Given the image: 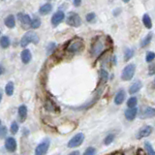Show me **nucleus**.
<instances>
[{
    "mask_svg": "<svg viewBox=\"0 0 155 155\" xmlns=\"http://www.w3.org/2000/svg\"><path fill=\"white\" fill-rule=\"evenodd\" d=\"M137 114H138V108L137 107H134V108H128L126 110L124 113V115H125V118L127 120L132 121L136 118Z\"/></svg>",
    "mask_w": 155,
    "mask_h": 155,
    "instance_id": "nucleus-12",
    "label": "nucleus"
},
{
    "mask_svg": "<svg viewBox=\"0 0 155 155\" xmlns=\"http://www.w3.org/2000/svg\"><path fill=\"white\" fill-rule=\"evenodd\" d=\"M154 82H155V81H154Z\"/></svg>",
    "mask_w": 155,
    "mask_h": 155,
    "instance_id": "nucleus-45",
    "label": "nucleus"
},
{
    "mask_svg": "<svg viewBox=\"0 0 155 155\" xmlns=\"http://www.w3.org/2000/svg\"><path fill=\"white\" fill-rule=\"evenodd\" d=\"M152 131H153V128L150 125H144L143 127H142L138 131L137 135H136V138H137L138 140L147 138L148 136L151 135Z\"/></svg>",
    "mask_w": 155,
    "mask_h": 155,
    "instance_id": "nucleus-8",
    "label": "nucleus"
},
{
    "mask_svg": "<svg viewBox=\"0 0 155 155\" xmlns=\"http://www.w3.org/2000/svg\"><path fill=\"white\" fill-rule=\"evenodd\" d=\"M84 134L82 133L77 134L69 140V143H68V147L74 148V147H80V145L84 143Z\"/></svg>",
    "mask_w": 155,
    "mask_h": 155,
    "instance_id": "nucleus-6",
    "label": "nucleus"
},
{
    "mask_svg": "<svg viewBox=\"0 0 155 155\" xmlns=\"http://www.w3.org/2000/svg\"><path fill=\"white\" fill-rule=\"evenodd\" d=\"M4 23L8 28H14L16 26V19H15V17L13 15H9V16L5 18Z\"/></svg>",
    "mask_w": 155,
    "mask_h": 155,
    "instance_id": "nucleus-19",
    "label": "nucleus"
},
{
    "mask_svg": "<svg viewBox=\"0 0 155 155\" xmlns=\"http://www.w3.org/2000/svg\"><path fill=\"white\" fill-rule=\"evenodd\" d=\"M135 54V51L133 48H126L124 50V60L125 61H129L131 58H132Z\"/></svg>",
    "mask_w": 155,
    "mask_h": 155,
    "instance_id": "nucleus-22",
    "label": "nucleus"
},
{
    "mask_svg": "<svg viewBox=\"0 0 155 155\" xmlns=\"http://www.w3.org/2000/svg\"><path fill=\"white\" fill-rule=\"evenodd\" d=\"M18 116H19V119L22 122L26 119V116H27V108L25 105H21L18 107Z\"/></svg>",
    "mask_w": 155,
    "mask_h": 155,
    "instance_id": "nucleus-18",
    "label": "nucleus"
},
{
    "mask_svg": "<svg viewBox=\"0 0 155 155\" xmlns=\"http://www.w3.org/2000/svg\"><path fill=\"white\" fill-rule=\"evenodd\" d=\"M142 21H143V25H144L145 28H147V29L152 28V21H151V18L149 17L148 14H144L143 15Z\"/></svg>",
    "mask_w": 155,
    "mask_h": 155,
    "instance_id": "nucleus-20",
    "label": "nucleus"
},
{
    "mask_svg": "<svg viewBox=\"0 0 155 155\" xmlns=\"http://www.w3.org/2000/svg\"><path fill=\"white\" fill-rule=\"evenodd\" d=\"M120 11H121L120 9H116V10H114V16H117V15L119 14L118 12H120Z\"/></svg>",
    "mask_w": 155,
    "mask_h": 155,
    "instance_id": "nucleus-38",
    "label": "nucleus"
},
{
    "mask_svg": "<svg viewBox=\"0 0 155 155\" xmlns=\"http://www.w3.org/2000/svg\"><path fill=\"white\" fill-rule=\"evenodd\" d=\"M107 39L108 37H96L95 40L93 41L91 45L90 48V52L93 56H100L102 53L105 51L107 48V45H108V42H107Z\"/></svg>",
    "mask_w": 155,
    "mask_h": 155,
    "instance_id": "nucleus-1",
    "label": "nucleus"
},
{
    "mask_svg": "<svg viewBox=\"0 0 155 155\" xmlns=\"http://www.w3.org/2000/svg\"><path fill=\"white\" fill-rule=\"evenodd\" d=\"M86 21H88V22H92V21H95V18H96V15L95 13H89V14H87L86 15Z\"/></svg>",
    "mask_w": 155,
    "mask_h": 155,
    "instance_id": "nucleus-32",
    "label": "nucleus"
},
{
    "mask_svg": "<svg viewBox=\"0 0 155 155\" xmlns=\"http://www.w3.org/2000/svg\"><path fill=\"white\" fill-rule=\"evenodd\" d=\"M65 18V14L64 12L62 11H57L56 13H54L52 15L51 17V24L54 27H56L57 25H59V24L64 21Z\"/></svg>",
    "mask_w": 155,
    "mask_h": 155,
    "instance_id": "nucleus-9",
    "label": "nucleus"
},
{
    "mask_svg": "<svg viewBox=\"0 0 155 155\" xmlns=\"http://www.w3.org/2000/svg\"><path fill=\"white\" fill-rule=\"evenodd\" d=\"M66 23L72 27H79L81 24V18L77 13L70 12L66 18Z\"/></svg>",
    "mask_w": 155,
    "mask_h": 155,
    "instance_id": "nucleus-5",
    "label": "nucleus"
},
{
    "mask_svg": "<svg viewBox=\"0 0 155 155\" xmlns=\"http://www.w3.org/2000/svg\"><path fill=\"white\" fill-rule=\"evenodd\" d=\"M140 118H152L155 116V108L152 107H147L140 113Z\"/></svg>",
    "mask_w": 155,
    "mask_h": 155,
    "instance_id": "nucleus-11",
    "label": "nucleus"
},
{
    "mask_svg": "<svg viewBox=\"0 0 155 155\" xmlns=\"http://www.w3.org/2000/svg\"><path fill=\"white\" fill-rule=\"evenodd\" d=\"M5 147L9 152H15L17 150V142L13 137H9L5 140Z\"/></svg>",
    "mask_w": 155,
    "mask_h": 155,
    "instance_id": "nucleus-10",
    "label": "nucleus"
},
{
    "mask_svg": "<svg viewBox=\"0 0 155 155\" xmlns=\"http://www.w3.org/2000/svg\"><path fill=\"white\" fill-rule=\"evenodd\" d=\"M114 135L110 134V135H108V136H107V137L105 138V140H104V144L109 145V144H110L111 143L114 142Z\"/></svg>",
    "mask_w": 155,
    "mask_h": 155,
    "instance_id": "nucleus-30",
    "label": "nucleus"
},
{
    "mask_svg": "<svg viewBox=\"0 0 155 155\" xmlns=\"http://www.w3.org/2000/svg\"><path fill=\"white\" fill-rule=\"evenodd\" d=\"M1 100H2V92L0 91V102H1Z\"/></svg>",
    "mask_w": 155,
    "mask_h": 155,
    "instance_id": "nucleus-41",
    "label": "nucleus"
},
{
    "mask_svg": "<svg viewBox=\"0 0 155 155\" xmlns=\"http://www.w3.org/2000/svg\"><path fill=\"white\" fill-rule=\"evenodd\" d=\"M69 155H80V152H79V151H73V152H71Z\"/></svg>",
    "mask_w": 155,
    "mask_h": 155,
    "instance_id": "nucleus-39",
    "label": "nucleus"
},
{
    "mask_svg": "<svg viewBox=\"0 0 155 155\" xmlns=\"http://www.w3.org/2000/svg\"><path fill=\"white\" fill-rule=\"evenodd\" d=\"M136 73V65L134 63H129L128 65L124 67L121 73V80L124 81H129L134 78Z\"/></svg>",
    "mask_w": 155,
    "mask_h": 155,
    "instance_id": "nucleus-4",
    "label": "nucleus"
},
{
    "mask_svg": "<svg viewBox=\"0 0 155 155\" xmlns=\"http://www.w3.org/2000/svg\"><path fill=\"white\" fill-rule=\"evenodd\" d=\"M155 59V52L154 51H148L145 55V61L147 63H151Z\"/></svg>",
    "mask_w": 155,
    "mask_h": 155,
    "instance_id": "nucleus-29",
    "label": "nucleus"
},
{
    "mask_svg": "<svg viewBox=\"0 0 155 155\" xmlns=\"http://www.w3.org/2000/svg\"><path fill=\"white\" fill-rule=\"evenodd\" d=\"M155 75V62H151V64L148 66V76Z\"/></svg>",
    "mask_w": 155,
    "mask_h": 155,
    "instance_id": "nucleus-34",
    "label": "nucleus"
},
{
    "mask_svg": "<svg viewBox=\"0 0 155 155\" xmlns=\"http://www.w3.org/2000/svg\"><path fill=\"white\" fill-rule=\"evenodd\" d=\"M18 19L19 21V22L24 24V25H30V22H31V18L30 17L28 16L26 14H23V13H18Z\"/></svg>",
    "mask_w": 155,
    "mask_h": 155,
    "instance_id": "nucleus-16",
    "label": "nucleus"
},
{
    "mask_svg": "<svg viewBox=\"0 0 155 155\" xmlns=\"http://www.w3.org/2000/svg\"><path fill=\"white\" fill-rule=\"evenodd\" d=\"M0 126H1V120H0Z\"/></svg>",
    "mask_w": 155,
    "mask_h": 155,
    "instance_id": "nucleus-43",
    "label": "nucleus"
},
{
    "mask_svg": "<svg viewBox=\"0 0 155 155\" xmlns=\"http://www.w3.org/2000/svg\"><path fill=\"white\" fill-rule=\"evenodd\" d=\"M55 48H56V45L54 43H50L48 44V46L47 48V51H48V53H51L53 51L55 50Z\"/></svg>",
    "mask_w": 155,
    "mask_h": 155,
    "instance_id": "nucleus-35",
    "label": "nucleus"
},
{
    "mask_svg": "<svg viewBox=\"0 0 155 155\" xmlns=\"http://www.w3.org/2000/svg\"><path fill=\"white\" fill-rule=\"evenodd\" d=\"M0 34H1V31H0Z\"/></svg>",
    "mask_w": 155,
    "mask_h": 155,
    "instance_id": "nucleus-44",
    "label": "nucleus"
},
{
    "mask_svg": "<svg viewBox=\"0 0 155 155\" xmlns=\"http://www.w3.org/2000/svg\"><path fill=\"white\" fill-rule=\"evenodd\" d=\"M18 131V124L16 122V121H14L11 124V132L12 134H17Z\"/></svg>",
    "mask_w": 155,
    "mask_h": 155,
    "instance_id": "nucleus-33",
    "label": "nucleus"
},
{
    "mask_svg": "<svg viewBox=\"0 0 155 155\" xmlns=\"http://www.w3.org/2000/svg\"><path fill=\"white\" fill-rule=\"evenodd\" d=\"M143 87V84L140 81H135L132 84H131V86L129 87V93L130 94H135L137 93V92H139L140 89H142Z\"/></svg>",
    "mask_w": 155,
    "mask_h": 155,
    "instance_id": "nucleus-14",
    "label": "nucleus"
},
{
    "mask_svg": "<svg viewBox=\"0 0 155 155\" xmlns=\"http://www.w3.org/2000/svg\"><path fill=\"white\" fill-rule=\"evenodd\" d=\"M84 43L80 38H75L72 40L66 48V51L70 53H78L84 51Z\"/></svg>",
    "mask_w": 155,
    "mask_h": 155,
    "instance_id": "nucleus-2",
    "label": "nucleus"
},
{
    "mask_svg": "<svg viewBox=\"0 0 155 155\" xmlns=\"http://www.w3.org/2000/svg\"><path fill=\"white\" fill-rule=\"evenodd\" d=\"M38 42H39V37L37 34L33 31H28L22 36L21 40V46L22 48H25L30 43H33L36 45V44H38Z\"/></svg>",
    "mask_w": 155,
    "mask_h": 155,
    "instance_id": "nucleus-3",
    "label": "nucleus"
},
{
    "mask_svg": "<svg viewBox=\"0 0 155 155\" xmlns=\"http://www.w3.org/2000/svg\"><path fill=\"white\" fill-rule=\"evenodd\" d=\"M125 98H126V93L124 89H120L118 90V92L116 93L115 97H114V104L115 105H121L125 101Z\"/></svg>",
    "mask_w": 155,
    "mask_h": 155,
    "instance_id": "nucleus-13",
    "label": "nucleus"
},
{
    "mask_svg": "<svg viewBox=\"0 0 155 155\" xmlns=\"http://www.w3.org/2000/svg\"><path fill=\"white\" fill-rule=\"evenodd\" d=\"M73 4H74L75 7H79L81 4V0H73Z\"/></svg>",
    "mask_w": 155,
    "mask_h": 155,
    "instance_id": "nucleus-37",
    "label": "nucleus"
},
{
    "mask_svg": "<svg viewBox=\"0 0 155 155\" xmlns=\"http://www.w3.org/2000/svg\"><path fill=\"white\" fill-rule=\"evenodd\" d=\"M5 92L8 96H12L14 94V84L12 81H9L5 86Z\"/></svg>",
    "mask_w": 155,
    "mask_h": 155,
    "instance_id": "nucleus-24",
    "label": "nucleus"
},
{
    "mask_svg": "<svg viewBox=\"0 0 155 155\" xmlns=\"http://www.w3.org/2000/svg\"><path fill=\"white\" fill-rule=\"evenodd\" d=\"M99 74H100V81H101V82H103V84L107 82V81H108V79H109L108 72H107L105 69H101L100 72H99Z\"/></svg>",
    "mask_w": 155,
    "mask_h": 155,
    "instance_id": "nucleus-25",
    "label": "nucleus"
},
{
    "mask_svg": "<svg viewBox=\"0 0 155 155\" xmlns=\"http://www.w3.org/2000/svg\"><path fill=\"white\" fill-rule=\"evenodd\" d=\"M138 104V99L137 97H130V98L128 99L127 101V106L128 108H134V107H136Z\"/></svg>",
    "mask_w": 155,
    "mask_h": 155,
    "instance_id": "nucleus-27",
    "label": "nucleus"
},
{
    "mask_svg": "<svg viewBox=\"0 0 155 155\" xmlns=\"http://www.w3.org/2000/svg\"><path fill=\"white\" fill-rule=\"evenodd\" d=\"M122 1H123L124 3H129V2H130V0H122Z\"/></svg>",
    "mask_w": 155,
    "mask_h": 155,
    "instance_id": "nucleus-42",
    "label": "nucleus"
},
{
    "mask_svg": "<svg viewBox=\"0 0 155 155\" xmlns=\"http://www.w3.org/2000/svg\"><path fill=\"white\" fill-rule=\"evenodd\" d=\"M10 44H11V42H10V39L8 36H2L0 38V46H1V48H7L10 46Z\"/></svg>",
    "mask_w": 155,
    "mask_h": 155,
    "instance_id": "nucleus-23",
    "label": "nucleus"
},
{
    "mask_svg": "<svg viewBox=\"0 0 155 155\" xmlns=\"http://www.w3.org/2000/svg\"><path fill=\"white\" fill-rule=\"evenodd\" d=\"M2 73H3V68H2L1 66H0V76L2 75Z\"/></svg>",
    "mask_w": 155,
    "mask_h": 155,
    "instance_id": "nucleus-40",
    "label": "nucleus"
},
{
    "mask_svg": "<svg viewBox=\"0 0 155 155\" xmlns=\"http://www.w3.org/2000/svg\"><path fill=\"white\" fill-rule=\"evenodd\" d=\"M7 134V128L5 126H0V138H4Z\"/></svg>",
    "mask_w": 155,
    "mask_h": 155,
    "instance_id": "nucleus-36",
    "label": "nucleus"
},
{
    "mask_svg": "<svg viewBox=\"0 0 155 155\" xmlns=\"http://www.w3.org/2000/svg\"><path fill=\"white\" fill-rule=\"evenodd\" d=\"M95 154H96V149H95V147H87L85 149V151L84 152V154H82V155H95Z\"/></svg>",
    "mask_w": 155,
    "mask_h": 155,
    "instance_id": "nucleus-31",
    "label": "nucleus"
},
{
    "mask_svg": "<svg viewBox=\"0 0 155 155\" xmlns=\"http://www.w3.org/2000/svg\"><path fill=\"white\" fill-rule=\"evenodd\" d=\"M40 25H41V21H40V19H39L38 18H35L31 19V22H30V26H31V28H33V29H37V28L40 27Z\"/></svg>",
    "mask_w": 155,
    "mask_h": 155,
    "instance_id": "nucleus-28",
    "label": "nucleus"
},
{
    "mask_svg": "<svg viewBox=\"0 0 155 155\" xmlns=\"http://www.w3.org/2000/svg\"><path fill=\"white\" fill-rule=\"evenodd\" d=\"M144 148H145V150H147V155H155V150L153 149L152 145L150 144V143L145 142L144 143Z\"/></svg>",
    "mask_w": 155,
    "mask_h": 155,
    "instance_id": "nucleus-26",
    "label": "nucleus"
},
{
    "mask_svg": "<svg viewBox=\"0 0 155 155\" xmlns=\"http://www.w3.org/2000/svg\"><path fill=\"white\" fill-rule=\"evenodd\" d=\"M51 142L50 140H44L41 143H39L37 145V147L35 149V155H46V153L48 152V147H50Z\"/></svg>",
    "mask_w": 155,
    "mask_h": 155,
    "instance_id": "nucleus-7",
    "label": "nucleus"
},
{
    "mask_svg": "<svg viewBox=\"0 0 155 155\" xmlns=\"http://www.w3.org/2000/svg\"><path fill=\"white\" fill-rule=\"evenodd\" d=\"M21 61L24 64H28L29 62L31 61V58H32V54L29 50L25 48V50H23L21 53Z\"/></svg>",
    "mask_w": 155,
    "mask_h": 155,
    "instance_id": "nucleus-15",
    "label": "nucleus"
},
{
    "mask_svg": "<svg viewBox=\"0 0 155 155\" xmlns=\"http://www.w3.org/2000/svg\"><path fill=\"white\" fill-rule=\"evenodd\" d=\"M152 36H153L152 33H148L147 36H144V38L142 40V42H140V48L147 47L152 40Z\"/></svg>",
    "mask_w": 155,
    "mask_h": 155,
    "instance_id": "nucleus-21",
    "label": "nucleus"
},
{
    "mask_svg": "<svg viewBox=\"0 0 155 155\" xmlns=\"http://www.w3.org/2000/svg\"><path fill=\"white\" fill-rule=\"evenodd\" d=\"M52 11V5L51 3H46L42 5V6L40 7V9H39V13H40L41 15H43V16H45V15H48V13H51Z\"/></svg>",
    "mask_w": 155,
    "mask_h": 155,
    "instance_id": "nucleus-17",
    "label": "nucleus"
}]
</instances>
